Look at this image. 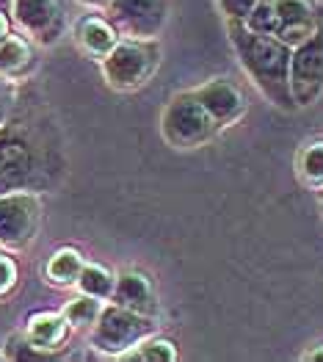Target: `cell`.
Returning <instances> with one entry per match:
<instances>
[{
    "label": "cell",
    "instance_id": "cell-12",
    "mask_svg": "<svg viewBox=\"0 0 323 362\" xmlns=\"http://www.w3.org/2000/svg\"><path fill=\"white\" fill-rule=\"evenodd\" d=\"M69 329H72V327H69V321L64 318V313H50V310H45V313H33L28 318L25 337H28L39 351L53 354V351H59L61 346L66 343Z\"/></svg>",
    "mask_w": 323,
    "mask_h": 362
},
{
    "label": "cell",
    "instance_id": "cell-28",
    "mask_svg": "<svg viewBox=\"0 0 323 362\" xmlns=\"http://www.w3.org/2000/svg\"><path fill=\"white\" fill-rule=\"evenodd\" d=\"M321 205H323V188H321Z\"/></svg>",
    "mask_w": 323,
    "mask_h": 362
},
{
    "label": "cell",
    "instance_id": "cell-24",
    "mask_svg": "<svg viewBox=\"0 0 323 362\" xmlns=\"http://www.w3.org/2000/svg\"><path fill=\"white\" fill-rule=\"evenodd\" d=\"M86 8H94V11H105L111 6V0H81Z\"/></svg>",
    "mask_w": 323,
    "mask_h": 362
},
{
    "label": "cell",
    "instance_id": "cell-4",
    "mask_svg": "<svg viewBox=\"0 0 323 362\" xmlns=\"http://www.w3.org/2000/svg\"><path fill=\"white\" fill-rule=\"evenodd\" d=\"M160 64L158 39H119L117 47L102 59V75L117 91H133L144 86Z\"/></svg>",
    "mask_w": 323,
    "mask_h": 362
},
{
    "label": "cell",
    "instance_id": "cell-29",
    "mask_svg": "<svg viewBox=\"0 0 323 362\" xmlns=\"http://www.w3.org/2000/svg\"><path fill=\"white\" fill-rule=\"evenodd\" d=\"M321 3H323V0H321Z\"/></svg>",
    "mask_w": 323,
    "mask_h": 362
},
{
    "label": "cell",
    "instance_id": "cell-18",
    "mask_svg": "<svg viewBox=\"0 0 323 362\" xmlns=\"http://www.w3.org/2000/svg\"><path fill=\"white\" fill-rule=\"evenodd\" d=\"M100 310H102V302H100V299L81 293V296H75L72 302H66V307H64V318L69 321L72 329H86V327H94Z\"/></svg>",
    "mask_w": 323,
    "mask_h": 362
},
{
    "label": "cell",
    "instance_id": "cell-13",
    "mask_svg": "<svg viewBox=\"0 0 323 362\" xmlns=\"http://www.w3.org/2000/svg\"><path fill=\"white\" fill-rule=\"evenodd\" d=\"M75 36H78V45L86 50L88 56H94V59L100 61L105 59L117 47L119 39H122L119 30L114 28V23L108 17H100V14L83 17L78 23V28H75Z\"/></svg>",
    "mask_w": 323,
    "mask_h": 362
},
{
    "label": "cell",
    "instance_id": "cell-1",
    "mask_svg": "<svg viewBox=\"0 0 323 362\" xmlns=\"http://www.w3.org/2000/svg\"><path fill=\"white\" fill-rule=\"evenodd\" d=\"M230 42L235 47V56L249 75V81L265 94V100L282 111H295L293 94H290V53L285 42L276 36L257 33L246 28L243 23H227Z\"/></svg>",
    "mask_w": 323,
    "mask_h": 362
},
{
    "label": "cell",
    "instance_id": "cell-22",
    "mask_svg": "<svg viewBox=\"0 0 323 362\" xmlns=\"http://www.w3.org/2000/svg\"><path fill=\"white\" fill-rule=\"evenodd\" d=\"M17 279H20L17 263H14L6 252H0V299H3V296H8V293L14 291Z\"/></svg>",
    "mask_w": 323,
    "mask_h": 362
},
{
    "label": "cell",
    "instance_id": "cell-5",
    "mask_svg": "<svg viewBox=\"0 0 323 362\" xmlns=\"http://www.w3.org/2000/svg\"><path fill=\"white\" fill-rule=\"evenodd\" d=\"M160 130L172 147L194 150V147H202L207 141H213L221 127L207 114L205 105L196 100L194 91H180L169 100V105L163 111Z\"/></svg>",
    "mask_w": 323,
    "mask_h": 362
},
{
    "label": "cell",
    "instance_id": "cell-25",
    "mask_svg": "<svg viewBox=\"0 0 323 362\" xmlns=\"http://www.w3.org/2000/svg\"><path fill=\"white\" fill-rule=\"evenodd\" d=\"M304 360H310V362H323V343H321V346H315L312 351H307V354H304Z\"/></svg>",
    "mask_w": 323,
    "mask_h": 362
},
{
    "label": "cell",
    "instance_id": "cell-27",
    "mask_svg": "<svg viewBox=\"0 0 323 362\" xmlns=\"http://www.w3.org/2000/svg\"><path fill=\"white\" fill-rule=\"evenodd\" d=\"M11 3L14 0H0V14H8L11 17Z\"/></svg>",
    "mask_w": 323,
    "mask_h": 362
},
{
    "label": "cell",
    "instance_id": "cell-19",
    "mask_svg": "<svg viewBox=\"0 0 323 362\" xmlns=\"http://www.w3.org/2000/svg\"><path fill=\"white\" fill-rule=\"evenodd\" d=\"M298 172L301 177L315 185V188H323V141H312L307 144L301 155H298Z\"/></svg>",
    "mask_w": 323,
    "mask_h": 362
},
{
    "label": "cell",
    "instance_id": "cell-6",
    "mask_svg": "<svg viewBox=\"0 0 323 362\" xmlns=\"http://www.w3.org/2000/svg\"><path fill=\"white\" fill-rule=\"evenodd\" d=\"M290 94L295 108L312 105L323 94V20L290 53Z\"/></svg>",
    "mask_w": 323,
    "mask_h": 362
},
{
    "label": "cell",
    "instance_id": "cell-26",
    "mask_svg": "<svg viewBox=\"0 0 323 362\" xmlns=\"http://www.w3.org/2000/svg\"><path fill=\"white\" fill-rule=\"evenodd\" d=\"M8 30H11V17H8V14H0V39H3Z\"/></svg>",
    "mask_w": 323,
    "mask_h": 362
},
{
    "label": "cell",
    "instance_id": "cell-16",
    "mask_svg": "<svg viewBox=\"0 0 323 362\" xmlns=\"http://www.w3.org/2000/svg\"><path fill=\"white\" fill-rule=\"evenodd\" d=\"M75 285H78V291H81V293L94 296V299H100V302H108V299H111V293H114L117 276L108 272V269L97 266V263H83L81 276H78V282H75Z\"/></svg>",
    "mask_w": 323,
    "mask_h": 362
},
{
    "label": "cell",
    "instance_id": "cell-11",
    "mask_svg": "<svg viewBox=\"0 0 323 362\" xmlns=\"http://www.w3.org/2000/svg\"><path fill=\"white\" fill-rule=\"evenodd\" d=\"M108 302L119 304V307H127V310H136V313H144V315H158V299H155V291H152V282H149L144 274L136 272H124L117 276V285H114V293Z\"/></svg>",
    "mask_w": 323,
    "mask_h": 362
},
{
    "label": "cell",
    "instance_id": "cell-17",
    "mask_svg": "<svg viewBox=\"0 0 323 362\" xmlns=\"http://www.w3.org/2000/svg\"><path fill=\"white\" fill-rule=\"evenodd\" d=\"M122 360H139V362H175L177 360V349L169 337H158V334H149L144 337L136 349H130Z\"/></svg>",
    "mask_w": 323,
    "mask_h": 362
},
{
    "label": "cell",
    "instance_id": "cell-23",
    "mask_svg": "<svg viewBox=\"0 0 323 362\" xmlns=\"http://www.w3.org/2000/svg\"><path fill=\"white\" fill-rule=\"evenodd\" d=\"M11 105H14V81L0 75V127L8 119Z\"/></svg>",
    "mask_w": 323,
    "mask_h": 362
},
{
    "label": "cell",
    "instance_id": "cell-15",
    "mask_svg": "<svg viewBox=\"0 0 323 362\" xmlns=\"http://www.w3.org/2000/svg\"><path fill=\"white\" fill-rule=\"evenodd\" d=\"M81 269H83V255L78 252V249H59L50 260H47V282H53V285H59V288H69V285H75L78 282V276H81Z\"/></svg>",
    "mask_w": 323,
    "mask_h": 362
},
{
    "label": "cell",
    "instance_id": "cell-9",
    "mask_svg": "<svg viewBox=\"0 0 323 362\" xmlns=\"http://www.w3.org/2000/svg\"><path fill=\"white\" fill-rule=\"evenodd\" d=\"M11 20L39 45H56L66 28V14L59 0H14Z\"/></svg>",
    "mask_w": 323,
    "mask_h": 362
},
{
    "label": "cell",
    "instance_id": "cell-7",
    "mask_svg": "<svg viewBox=\"0 0 323 362\" xmlns=\"http://www.w3.org/2000/svg\"><path fill=\"white\" fill-rule=\"evenodd\" d=\"M42 221V202L33 191L0 194V246L23 249L36 238Z\"/></svg>",
    "mask_w": 323,
    "mask_h": 362
},
{
    "label": "cell",
    "instance_id": "cell-8",
    "mask_svg": "<svg viewBox=\"0 0 323 362\" xmlns=\"http://www.w3.org/2000/svg\"><path fill=\"white\" fill-rule=\"evenodd\" d=\"M105 17L114 23L119 36L155 39L169 20V0H111Z\"/></svg>",
    "mask_w": 323,
    "mask_h": 362
},
{
    "label": "cell",
    "instance_id": "cell-3",
    "mask_svg": "<svg viewBox=\"0 0 323 362\" xmlns=\"http://www.w3.org/2000/svg\"><path fill=\"white\" fill-rule=\"evenodd\" d=\"M158 332V324L152 315L119 307V304L108 302L102 304L94 327H91V346L102 354L111 357H124L130 349H136L144 337Z\"/></svg>",
    "mask_w": 323,
    "mask_h": 362
},
{
    "label": "cell",
    "instance_id": "cell-21",
    "mask_svg": "<svg viewBox=\"0 0 323 362\" xmlns=\"http://www.w3.org/2000/svg\"><path fill=\"white\" fill-rule=\"evenodd\" d=\"M254 6H257V0H218V8L227 17V23H243Z\"/></svg>",
    "mask_w": 323,
    "mask_h": 362
},
{
    "label": "cell",
    "instance_id": "cell-10",
    "mask_svg": "<svg viewBox=\"0 0 323 362\" xmlns=\"http://www.w3.org/2000/svg\"><path fill=\"white\" fill-rule=\"evenodd\" d=\"M196 100L205 105V111L216 119L218 127H227V124H235L243 111H246V97L243 91L237 89L235 83H230L227 78H213L202 83L199 89H194Z\"/></svg>",
    "mask_w": 323,
    "mask_h": 362
},
{
    "label": "cell",
    "instance_id": "cell-14",
    "mask_svg": "<svg viewBox=\"0 0 323 362\" xmlns=\"http://www.w3.org/2000/svg\"><path fill=\"white\" fill-rule=\"evenodd\" d=\"M30 66H33V47L25 36H17V33H6L0 39V75L3 78H23L28 75Z\"/></svg>",
    "mask_w": 323,
    "mask_h": 362
},
{
    "label": "cell",
    "instance_id": "cell-2",
    "mask_svg": "<svg viewBox=\"0 0 323 362\" xmlns=\"http://www.w3.org/2000/svg\"><path fill=\"white\" fill-rule=\"evenodd\" d=\"M323 20L321 0H257L243 25L276 36L288 47L301 45Z\"/></svg>",
    "mask_w": 323,
    "mask_h": 362
},
{
    "label": "cell",
    "instance_id": "cell-20",
    "mask_svg": "<svg viewBox=\"0 0 323 362\" xmlns=\"http://www.w3.org/2000/svg\"><path fill=\"white\" fill-rule=\"evenodd\" d=\"M6 357H8V360H39V357H50V354L39 351L25 334H14V337H8V343H6Z\"/></svg>",
    "mask_w": 323,
    "mask_h": 362
}]
</instances>
